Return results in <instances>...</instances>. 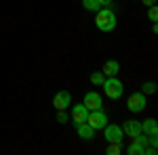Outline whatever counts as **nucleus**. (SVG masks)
Returning a JSON list of instances; mask_svg holds the SVG:
<instances>
[{"instance_id":"obj_15","label":"nucleus","mask_w":158,"mask_h":155,"mask_svg":"<svg viewBox=\"0 0 158 155\" xmlns=\"http://www.w3.org/2000/svg\"><path fill=\"white\" fill-rule=\"evenodd\" d=\"M89 80H91V84H95V86H101L103 80H106V76H103L101 72H93L91 76H89Z\"/></svg>"},{"instance_id":"obj_4","label":"nucleus","mask_w":158,"mask_h":155,"mask_svg":"<svg viewBox=\"0 0 158 155\" xmlns=\"http://www.w3.org/2000/svg\"><path fill=\"white\" fill-rule=\"evenodd\" d=\"M146 105H148V96L141 90L133 92V95L129 96V101H127V107H129V111H133V113H141L146 109Z\"/></svg>"},{"instance_id":"obj_10","label":"nucleus","mask_w":158,"mask_h":155,"mask_svg":"<svg viewBox=\"0 0 158 155\" xmlns=\"http://www.w3.org/2000/svg\"><path fill=\"white\" fill-rule=\"evenodd\" d=\"M118 72H120V63L116 59H108L103 63V67H101V73H103L106 78H112V76H116Z\"/></svg>"},{"instance_id":"obj_1","label":"nucleus","mask_w":158,"mask_h":155,"mask_svg":"<svg viewBox=\"0 0 158 155\" xmlns=\"http://www.w3.org/2000/svg\"><path fill=\"white\" fill-rule=\"evenodd\" d=\"M95 25L99 32H114L116 29V15L112 9H99L97 17H95Z\"/></svg>"},{"instance_id":"obj_14","label":"nucleus","mask_w":158,"mask_h":155,"mask_svg":"<svg viewBox=\"0 0 158 155\" xmlns=\"http://www.w3.org/2000/svg\"><path fill=\"white\" fill-rule=\"evenodd\" d=\"M82 6H85L89 13H97L101 6H99V2L97 0H82Z\"/></svg>"},{"instance_id":"obj_16","label":"nucleus","mask_w":158,"mask_h":155,"mask_svg":"<svg viewBox=\"0 0 158 155\" xmlns=\"http://www.w3.org/2000/svg\"><path fill=\"white\" fill-rule=\"evenodd\" d=\"M127 153H129V155H143V147H141L139 143H135V141H133V143L129 145Z\"/></svg>"},{"instance_id":"obj_19","label":"nucleus","mask_w":158,"mask_h":155,"mask_svg":"<svg viewBox=\"0 0 158 155\" xmlns=\"http://www.w3.org/2000/svg\"><path fill=\"white\" fill-rule=\"evenodd\" d=\"M97 2H99L101 9H110V6H112V0H97Z\"/></svg>"},{"instance_id":"obj_7","label":"nucleus","mask_w":158,"mask_h":155,"mask_svg":"<svg viewBox=\"0 0 158 155\" xmlns=\"http://www.w3.org/2000/svg\"><path fill=\"white\" fill-rule=\"evenodd\" d=\"M82 105H85L89 111H93V109H101V107H103V99H101V95H99V92L91 90V92H86V95H85Z\"/></svg>"},{"instance_id":"obj_12","label":"nucleus","mask_w":158,"mask_h":155,"mask_svg":"<svg viewBox=\"0 0 158 155\" xmlns=\"http://www.w3.org/2000/svg\"><path fill=\"white\" fill-rule=\"evenodd\" d=\"M106 153L108 155H120L122 153V143H110L106 147Z\"/></svg>"},{"instance_id":"obj_11","label":"nucleus","mask_w":158,"mask_h":155,"mask_svg":"<svg viewBox=\"0 0 158 155\" xmlns=\"http://www.w3.org/2000/svg\"><path fill=\"white\" fill-rule=\"evenodd\" d=\"M74 128H76V132H78V136L82 138V141H91L93 136H95V130L89 126V124H74Z\"/></svg>"},{"instance_id":"obj_13","label":"nucleus","mask_w":158,"mask_h":155,"mask_svg":"<svg viewBox=\"0 0 158 155\" xmlns=\"http://www.w3.org/2000/svg\"><path fill=\"white\" fill-rule=\"evenodd\" d=\"M156 82H143L141 84V92H143V95L146 96H150V95H154V92H156Z\"/></svg>"},{"instance_id":"obj_17","label":"nucleus","mask_w":158,"mask_h":155,"mask_svg":"<svg viewBox=\"0 0 158 155\" xmlns=\"http://www.w3.org/2000/svg\"><path fill=\"white\" fill-rule=\"evenodd\" d=\"M148 19H150L152 23H158V9H156V4L150 6V11H148Z\"/></svg>"},{"instance_id":"obj_9","label":"nucleus","mask_w":158,"mask_h":155,"mask_svg":"<svg viewBox=\"0 0 158 155\" xmlns=\"http://www.w3.org/2000/svg\"><path fill=\"white\" fill-rule=\"evenodd\" d=\"M120 128H122L124 134H129V138H133V136H137V134L141 132V122H137V119H127L124 126H120Z\"/></svg>"},{"instance_id":"obj_5","label":"nucleus","mask_w":158,"mask_h":155,"mask_svg":"<svg viewBox=\"0 0 158 155\" xmlns=\"http://www.w3.org/2000/svg\"><path fill=\"white\" fill-rule=\"evenodd\" d=\"M103 134H106V141H108V143H122V141H124L122 128L116 126V124H110V122L103 126Z\"/></svg>"},{"instance_id":"obj_2","label":"nucleus","mask_w":158,"mask_h":155,"mask_svg":"<svg viewBox=\"0 0 158 155\" xmlns=\"http://www.w3.org/2000/svg\"><path fill=\"white\" fill-rule=\"evenodd\" d=\"M103 92H106V96L108 99H112V101H116V99H120L122 92H124V84L116 78V76H112V78H106L103 80Z\"/></svg>"},{"instance_id":"obj_3","label":"nucleus","mask_w":158,"mask_h":155,"mask_svg":"<svg viewBox=\"0 0 158 155\" xmlns=\"http://www.w3.org/2000/svg\"><path fill=\"white\" fill-rule=\"evenodd\" d=\"M86 124H89L93 130H103V126L108 124V113H106L103 109H93V111H89Z\"/></svg>"},{"instance_id":"obj_20","label":"nucleus","mask_w":158,"mask_h":155,"mask_svg":"<svg viewBox=\"0 0 158 155\" xmlns=\"http://www.w3.org/2000/svg\"><path fill=\"white\" fill-rule=\"evenodd\" d=\"M141 2H143L146 6H154V4H156V0H141Z\"/></svg>"},{"instance_id":"obj_6","label":"nucleus","mask_w":158,"mask_h":155,"mask_svg":"<svg viewBox=\"0 0 158 155\" xmlns=\"http://www.w3.org/2000/svg\"><path fill=\"white\" fill-rule=\"evenodd\" d=\"M70 105H72V95H70V90H59L57 95L53 96V107L57 109V111H65Z\"/></svg>"},{"instance_id":"obj_18","label":"nucleus","mask_w":158,"mask_h":155,"mask_svg":"<svg viewBox=\"0 0 158 155\" xmlns=\"http://www.w3.org/2000/svg\"><path fill=\"white\" fill-rule=\"evenodd\" d=\"M57 122H59V124H65V122H68V115H65V111H57Z\"/></svg>"},{"instance_id":"obj_8","label":"nucleus","mask_w":158,"mask_h":155,"mask_svg":"<svg viewBox=\"0 0 158 155\" xmlns=\"http://www.w3.org/2000/svg\"><path fill=\"white\" fill-rule=\"evenodd\" d=\"M86 118H89V109H86L82 103L72 107V122L74 124H85Z\"/></svg>"}]
</instances>
